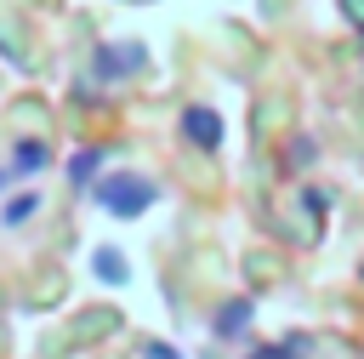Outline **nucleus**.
I'll use <instances>...</instances> for the list:
<instances>
[{
    "instance_id": "1",
    "label": "nucleus",
    "mask_w": 364,
    "mask_h": 359,
    "mask_svg": "<svg viewBox=\"0 0 364 359\" xmlns=\"http://www.w3.org/2000/svg\"><path fill=\"white\" fill-rule=\"evenodd\" d=\"M91 199L108 211V217H142L154 199H159V188L148 182V177H131V171H119V177H102V182H91Z\"/></svg>"
},
{
    "instance_id": "2",
    "label": "nucleus",
    "mask_w": 364,
    "mask_h": 359,
    "mask_svg": "<svg viewBox=\"0 0 364 359\" xmlns=\"http://www.w3.org/2000/svg\"><path fill=\"white\" fill-rule=\"evenodd\" d=\"M182 137L193 142V148H222V114L216 108H205V103H188L182 108Z\"/></svg>"
},
{
    "instance_id": "3",
    "label": "nucleus",
    "mask_w": 364,
    "mask_h": 359,
    "mask_svg": "<svg viewBox=\"0 0 364 359\" xmlns=\"http://www.w3.org/2000/svg\"><path fill=\"white\" fill-rule=\"evenodd\" d=\"M148 57H142V46H102L97 57H91V68H97V80H125V74H136Z\"/></svg>"
},
{
    "instance_id": "4",
    "label": "nucleus",
    "mask_w": 364,
    "mask_h": 359,
    "mask_svg": "<svg viewBox=\"0 0 364 359\" xmlns=\"http://www.w3.org/2000/svg\"><path fill=\"white\" fill-rule=\"evenodd\" d=\"M91 274H97L102 285H125V279H131V268H125V256H119L114 245H97V251H91Z\"/></svg>"
},
{
    "instance_id": "5",
    "label": "nucleus",
    "mask_w": 364,
    "mask_h": 359,
    "mask_svg": "<svg viewBox=\"0 0 364 359\" xmlns=\"http://www.w3.org/2000/svg\"><path fill=\"white\" fill-rule=\"evenodd\" d=\"M245 325H250V296L222 302V308H216V319H210V331H216V336H239Z\"/></svg>"
},
{
    "instance_id": "6",
    "label": "nucleus",
    "mask_w": 364,
    "mask_h": 359,
    "mask_svg": "<svg viewBox=\"0 0 364 359\" xmlns=\"http://www.w3.org/2000/svg\"><path fill=\"white\" fill-rule=\"evenodd\" d=\"M11 160H17V171H46V165H51V148H46V142H34V137H23Z\"/></svg>"
},
{
    "instance_id": "7",
    "label": "nucleus",
    "mask_w": 364,
    "mask_h": 359,
    "mask_svg": "<svg viewBox=\"0 0 364 359\" xmlns=\"http://www.w3.org/2000/svg\"><path fill=\"white\" fill-rule=\"evenodd\" d=\"M97 165H102V154H97V148H80V154L68 160V182H74V188H91Z\"/></svg>"
},
{
    "instance_id": "8",
    "label": "nucleus",
    "mask_w": 364,
    "mask_h": 359,
    "mask_svg": "<svg viewBox=\"0 0 364 359\" xmlns=\"http://www.w3.org/2000/svg\"><path fill=\"white\" fill-rule=\"evenodd\" d=\"M301 353H313V342H307V336H290V342H279V348H256L250 359H301Z\"/></svg>"
},
{
    "instance_id": "9",
    "label": "nucleus",
    "mask_w": 364,
    "mask_h": 359,
    "mask_svg": "<svg viewBox=\"0 0 364 359\" xmlns=\"http://www.w3.org/2000/svg\"><path fill=\"white\" fill-rule=\"evenodd\" d=\"M34 211H40V194L28 188V194H17V199L6 205V222H23V217H34Z\"/></svg>"
},
{
    "instance_id": "10",
    "label": "nucleus",
    "mask_w": 364,
    "mask_h": 359,
    "mask_svg": "<svg viewBox=\"0 0 364 359\" xmlns=\"http://www.w3.org/2000/svg\"><path fill=\"white\" fill-rule=\"evenodd\" d=\"M290 160H296V165H307V160H313V137H296V148H290Z\"/></svg>"
},
{
    "instance_id": "11",
    "label": "nucleus",
    "mask_w": 364,
    "mask_h": 359,
    "mask_svg": "<svg viewBox=\"0 0 364 359\" xmlns=\"http://www.w3.org/2000/svg\"><path fill=\"white\" fill-rule=\"evenodd\" d=\"M142 353H148V359H182V353H176V348H165V342H148Z\"/></svg>"
},
{
    "instance_id": "12",
    "label": "nucleus",
    "mask_w": 364,
    "mask_h": 359,
    "mask_svg": "<svg viewBox=\"0 0 364 359\" xmlns=\"http://www.w3.org/2000/svg\"><path fill=\"white\" fill-rule=\"evenodd\" d=\"M6 188H11V171H0V194H6Z\"/></svg>"
}]
</instances>
